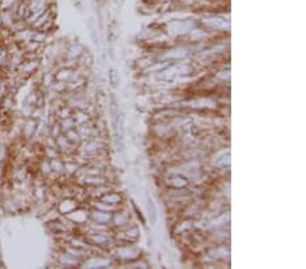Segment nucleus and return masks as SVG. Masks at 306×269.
I'll return each mask as SVG.
<instances>
[{"mask_svg": "<svg viewBox=\"0 0 306 269\" xmlns=\"http://www.w3.org/2000/svg\"><path fill=\"white\" fill-rule=\"evenodd\" d=\"M18 0H0V11L4 10H11L12 6L17 3Z\"/></svg>", "mask_w": 306, "mask_h": 269, "instance_id": "1", "label": "nucleus"}]
</instances>
